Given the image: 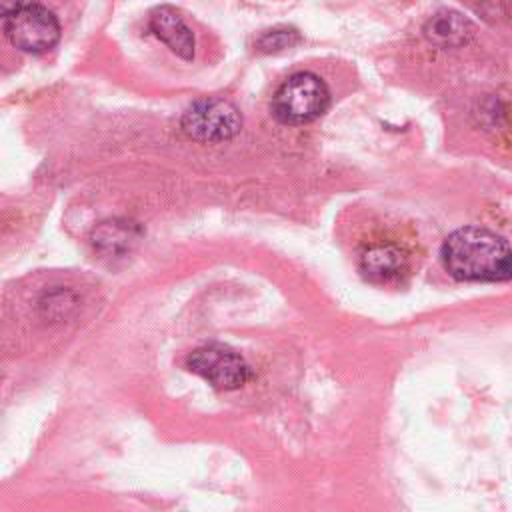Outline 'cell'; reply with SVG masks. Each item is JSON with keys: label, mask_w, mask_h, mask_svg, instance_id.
<instances>
[{"label": "cell", "mask_w": 512, "mask_h": 512, "mask_svg": "<svg viewBox=\"0 0 512 512\" xmlns=\"http://www.w3.org/2000/svg\"><path fill=\"white\" fill-rule=\"evenodd\" d=\"M148 26L158 40H162L176 56L182 60L194 58V34L192 28L184 22L180 12L168 4L156 6L148 16Z\"/></svg>", "instance_id": "52a82bcc"}, {"label": "cell", "mask_w": 512, "mask_h": 512, "mask_svg": "<svg viewBox=\"0 0 512 512\" xmlns=\"http://www.w3.org/2000/svg\"><path fill=\"white\" fill-rule=\"evenodd\" d=\"M422 32L424 38L438 48H460L472 38L474 26L458 10L442 8L426 20Z\"/></svg>", "instance_id": "ba28073f"}, {"label": "cell", "mask_w": 512, "mask_h": 512, "mask_svg": "<svg viewBox=\"0 0 512 512\" xmlns=\"http://www.w3.org/2000/svg\"><path fill=\"white\" fill-rule=\"evenodd\" d=\"M298 42H300L298 30L282 26V28H272L262 32L256 40V48L264 54H276V52L294 48Z\"/></svg>", "instance_id": "30bf717a"}, {"label": "cell", "mask_w": 512, "mask_h": 512, "mask_svg": "<svg viewBox=\"0 0 512 512\" xmlns=\"http://www.w3.org/2000/svg\"><path fill=\"white\" fill-rule=\"evenodd\" d=\"M444 270L462 282H504L512 274L508 242L482 226H464L446 236L440 248Z\"/></svg>", "instance_id": "6da1fadb"}, {"label": "cell", "mask_w": 512, "mask_h": 512, "mask_svg": "<svg viewBox=\"0 0 512 512\" xmlns=\"http://www.w3.org/2000/svg\"><path fill=\"white\" fill-rule=\"evenodd\" d=\"M186 366L218 390H236L250 378L246 360L222 344H204L192 350L186 358Z\"/></svg>", "instance_id": "5b68a950"}, {"label": "cell", "mask_w": 512, "mask_h": 512, "mask_svg": "<svg viewBox=\"0 0 512 512\" xmlns=\"http://www.w3.org/2000/svg\"><path fill=\"white\" fill-rule=\"evenodd\" d=\"M38 0H0V18H8L18 10L36 4Z\"/></svg>", "instance_id": "8fae6325"}, {"label": "cell", "mask_w": 512, "mask_h": 512, "mask_svg": "<svg viewBox=\"0 0 512 512\" xmlns=\"http://www.w3.org/2000/svg\"><path fill=\"white\" fill-rule=\"evenodd\" d=\"M180 126L190 140L216 144L234 138L242 130V114L230 100L204 96L184 110Z\"/></svg>", "instance_id": "3957f363"}, {"label": "cell", "mask_w": 512, "mask_h": 512, "mask_svg": "<svg viewBox=\"0 0 512 512\" xmlns=\"http://www.w3.org/2000/svg\"><path fill=\"white\" fill-rule=\"evenodd\" d=\"M330 106V90L314 72L288 76L272 98V114L282 124H306L320 118Z\"/></svg>", "instance_id": "7a4b0ae2"}, {"label": "cell", "mask_w": 512, "mask_h": 512, "mask_svg": "<svg viewBox=\"0 0 512 512\" xmlns=\"http://www.w3.org/2000/svg\"><path fill=\"white\" fill-rule=\"evenodd\" d=\"M4 32L14 48L28 54H44L60 40V22L48 8L32 4L8 16Z\"/></svg>", "instance_id": "277c9868"}, {"label": "cell", "mask_w": 512, "mask_h": 512, "mask_svg": "<svg viewBox=\"0 0 512 512\" xmlns=\"http://www.w3.org/2000/svg\"><path fill=\"white\" fill-rule=\"evenodd\" d=\"M412 264L410 252L392 240L374 242L360 250L358 268L360 274L374 284H388L408 274Z\"/></svg>", "instance_id": "8992f818"}, {"label": "cell", "mask_w": 512, "mask_h": 512, "mask_svg": "<svg viewBox=\"0 0 512 512\" xmlns=\"http://www.w3.org/2000/svg\"><path fill=\"white\" fill-rule=\"evenodd\" d=\"M136 240V228L124 220H110L102 222L92 236L94 246L106 254H118L130 248Z\"/></svg>", "instance_id": "9c48e42d"}]
</instances>
